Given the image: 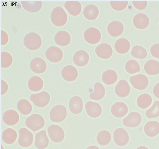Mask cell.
<instances>
[{"mask_svg":"<svg viewBox=\"0 0 159 149\" xmlns=\"http://www.w3.org/2000/svg\"><path fill=\"white\" fill-rule=\"evenodd\" d=\"M50 19L54 25L57 27H61L66 23L68 17L64 9L61 7L57 6L52 10Z\"/></svg>","mask_w":159,"mask_h":149,"instance_id":"cell-1","label":"cell"},{"mask_svg":"<svg viewBox=\"0 0 159 149\" xmlns=\"http://www.w3.org/2000/svg\"><path fill=\"white\" fill-rule=\"evenodd\" d=\"M23 43L25 46L30 50H36L41 47L42 41L41 37L38 34L30 32L24 37Z\"/></svg>","mask_w":159,"mask_h":149,"instance_id":"cell-2","label":"cell"},{"mask_svg":"<svg viewBox=\"0 0 159 149\" xmlns=\"http://www.w3.org/2000/svg\"><path fill=\"white\" fill-rule=\"evenodd\" d=\"M25 123L28 128L35 132L42 128L45 125V122L41 115L34 114L26 118Z\"/></svg>","mask_w":159,"mask_h":149,"instance_id":"cell-3","label":"cell"},{"mask_svg":"<svg viewBox=\"0 0 159 149\" xmlns=\"http://www.w3.org/2000/svg\"><path fill=\"white\" fill-rule=\"evenodd\" d=\"M66 115V109L64 106L61 105L54 106L50 112V119L53 122H61L65 119Z\"/></svg>","mask_w":159,"mask_h":149,"instance_id":"cell-4","label":"cell"},{"mask_svg":"<svg viewBox=\"0 0 159 149\" xmlns=\"http://www.w3.org/2000/svg\"><path fill=\"white\" fill-rule=\"evenodd\" d=\"M30 99L33 104L38 107H44L49 103L50 97L46 91H42L38 93H33L30 96Z\"/></svg>","mask_w":159,"mask_h":149,"instance_id":"cell-5","label":"cell"},{"mask_svg":"<svg viewBox=\"0 0 159 149\" xmlns=\"http://www.w3.org/2000/svg\"><path fill=\"white\" fill-rule=\"evenodd\" d=\"M48 132L51 140L55 142H61L65 137L63 129L57 125L52 124L50 125L48 129Z\"/></svg>","mask_w":159,"mask_h":149,"instance_id":"cell-6","label":"cell"},{"mask_svg":"<svg viewBox=\"0 0 159 149\" xmlns=\"http://www.w3.org/2000/svg\"><path fill=\"white\" fill-rule=\"evenodd\" d=\"M129 81L134 88L140 90L145 89L149 83L147 77L143 74H139L131 76L129 79Z\"/></svg>","mask_w":159,"mask_h":149,"instance_id":"cell-7","label":"cell"},{"mask_svg":"<svg viewBox=\"0 0 159 149\" xmlns=\"http://www.w3.org/2000/svg\"><path fill=\"white\" fill-rule=\"evenodd\" d=\"M84 38L89 43L94 44L99 42L101 40V35L99 30L94 27L87 29L84 34Z\"/></svg>","mask_w":159,"mask_h":149,"instance_id":"cell-8","label":"cell"},{"mask_svg":"<svg viewBox=\"0 0 159 149\" xmlns=\"http://www.w3.org/2000/svg\"><path fill=\"white\" fill-rule=\"evenodd\" d=\"M19 137L18 142L20 146L27 147L31 146L33 142L32 133L25 128H20L19 130Z\"/></svg>","mask_w":159,"mask_h":149,"instance_id":"cell-9","label":"cell"},{"mask_svg":"<svg viewBox=\"0 0 159 149\" xmlns=\"http://www.w3.org/2000/svg\"><path fill=\"white\" fill-rule=\"evenodd\" d=\"M47 59L53 63H57L60 61L63 56L61 50L55 46H51L48 48L45 52Z\"/></svg>","mask_w":159,"mask_h":149,"instance_id":"cell-10","label":"cell"},{"mask_svg":"<svg viewBox=\"0 0 159 149\" xmlns=\"http://www.w3.org/2000/svg\"><path fill=\"white\" fill-rule=\"evenodd\" d=\"M113 138L116 144L122 147L128 142L129 136L127 132L124 129L119 128L116 129L113 133Z\"/></svg>","mask_w":159,"mask_h":149,"instance_id":"cell-11","label":"cell"},{"mask_svg":"<svg viewBox=\"0 0 159 149\" xmlns=\"http://www.w3.org/2000/svg\"><path fill=\"white\" fill-rule=\"evenodd\" d=\"M140 114L136 112H130L123 120V124L128 127L133 128L139 125L142 121Z\"/></svg>","mask_w":159,"mask_h":149,"instance_id":"cell-12","label":"cell"},{"mask_svg":"<svg viewBox=\"0 0 159 149\" xmlns=\"http://www.w3.org/2000/svg\"><path fill=\"white\" fill-rule=\"evenodd\" d=\"M30 67L31 70L36 74L44 73L47 69V64L44 60L39 57L33 58L30 61Z\"/></svg>","mask_w":159,"mask_h":149,"instance_id":"cell-13","label":"cell"},{"mask_svg":"<svg viewBox=\"0 0 159 149\" xmlns=\"http://www.w3.org/2000/svg\"><path fill=\"white\" fill-rule=\"evenodd\" d=\"M78 72L74 66L69 65L64 67L61 71V74L65 80L71 82L75 80L78 76Z\"/></svg>","mask_w":159,"mask_h":149,"instance_id":"cell-14","label":"cell"},{"mask_svg":"<svg viewBox=\"0 0 159 149\" xmlns=\"http://www.w3.org/2000/svg\"><path fill=\"white\" fill-rule=\"evenodd\" d=\"M95 52L99 57L102 59H107L111 56L113 51L110 45L107 43H102L96 47Z\"/></svg>","mask_w":159,"mask_h":149,"instance_id":"cell-15","label":"cell"},{"mask_svg":"<svg viewBox=\"0 0 159 149\" xmlns=\"http://www.w3.org/2000/svg\"><path fill=\"white\" fill-rule=\"evenodd\" d=\"M2 120L6 124L12 126L17 123L19 120V116L15 111L10 109L5 111L2 115Z\"/></svg>","mask_w":159,"mask_h":149,"instance_id":"cell-16","label":"cell"},{"mask_svg":"<svg viewBox=\"0 0 159 149\" xmlns=\"http://www.w3.org/2000/svg\"><path fill=\"white\" fill-rule=\"evenodd\" d=\"M89 59L88 53L85 51L80 50L75 52L73 56V61L77 65L82 67L86 65Z\"/></svg>","mask_w":159,"mask_h":149,"instance_id":"cell-17","label":"cell"},{"mask_svg":"<svg viewBox=\"0 0 159 149\" xmlns=\"http://www.w3.org/2000/svg\"><path fill=\"white\" fill-rule=\"evenodd\" d=\"M123 24L120 22L114 20L110 22L108 25L107 30L109 34L113 37L121 35L124 31Z\"/></svg>","mask_w":159,"mask_h":149,"instance_id":"cell-18","label":"cell"},{"mask_svg":"<svg viewBox=\"0 0 159 149\" xmlns=\"http://www.w3.org/2000/svg\"><path fill=\"white\" fill-rule=\"evenodd\" d=\"M130 91V87L127 81L125 79L119 81L115 88L116 94L118 96L121 98L128 96Z\"/></svg>","mask_w":159,"mask_h":149,"instance_id":"cell-19","label":"cell"},{"mask_svg":"<svg viewBox=\"0 0 159 149\" xmlns=\"http://www.w3.org/2000/svg\"><path fill=\"white\" fill-rule=\"evenodd\" d=\"M134 25L137 29H143L146 28L149 23L148 16L144 13H139L134 16L133 20Z\"/></svg>","mask_w":159,"mask_h":149,"instance_id":"cell-20","label":"cell"},{"mask_svg":"<svg viewBox=\"0 0 159 149\" xmlns=\"http://www.w3.org/2000/svg\"><path fill=\"white\" fill-rule=\"evenodd\" d=\"M86 110L88 115L92 118H96L99 116L102 112L101 106L98 103L88 101L85 104Z\"/></svg>","mask_w":159,"mask_h":149,"instance_id":"cell-21","label":"cell"},{"mask_svg":"<svg viewBox=\"0 0 159 149\" xmlns=\"http://www.w3.org/2000/svg\"><path fill=\"white\" fill-rule=\"evenodd\" d=\"M128 107L124 102H117L112 106L111 111L114 116L117 118H121L125 116L127 113Z\"/></svg>","mask_w":159,"mask_h":149,"instance_id":"cell-22","label":"cell"},{"mask_svg":"<svg viewBox=\"0 0 159 149\" xmlns=\"http://www.w3.org/2000/svg\"><path fill=\"white\" fill-rule=\"evenodd\" d=\"M83 101L82 98L78 96L72 97L69 102V107L73 114H77L80 113L83 109Z\"/></svg>","mask_w":159,"mask_h":149,"instance_id":"cell-23","label":"cell"},{"mask_svg":"<svg viewBox=\"0 0 159 149\" xmlns=\"http://www.w3.org/2000/svg\"><path fill=\"white\" fill-rule=\"evenodd\" d=\"M49 140L46 131L42 130L37 133L35 137V145L38 149H44L48 146Z\"/></svg>","mask_w":159,"mask_h":149,"instance_id":"cell-24","label":"cell"},{"mask_svg":"<svg viewBox=\"0 0 159 149\" xmlns=\"http://www.w3.org/2000/svg\"><path fill=\"white\" fill-rule=\"evenodd\" d=\"M54 39L55 43L57 45L61 46H65L70 43L71 37L68 32L61 30L57 33Z\"/></svg>","mask_w":159,"mask_h":149,"instance_id":"cell-25","label":"cell"},{"mask_svg":"<svg viewBox=\"0 0 159 149\" xmlns=\"http://www.w3.org/2000/svg\"><path fill=\"white\" fill-rule=\"evenodd\" d=\"M145 134L149 137H154L159 133V123L156 121L147 122L144 127Z\"/></svg>","mask_w":159,"mask_h":149,"instance_id":"cell-26","label":"cell"},{"mask_svg":"<svg viewBox=\"0 0 159 149\" xmlns=\"http://www.w3.org/2000/svg\"><path fill=\"white\" fill-rule=\"evenodd\" d=\"M64 6L69 13L73 16L79 15L82 9L81 4L79 1H66L65 3Z\"/></svg>","mask_w":159,"mask_h":149,"instance_id":"cell-27","label":"cell"},{"mask_svg":"<svg viewBox=\"0 0 159 149\" xmlns=\"http://www.w3.org/2000/svg\"><path fill=\"white\" fill-rule=\"evenodd\" d=\"M130 43L129 40L125 38H121L117 40L115 43L114 47L116 51L120 54H125L129 51Z\"/></svg>","mask_w":159,"mask_h":149,"instance_id":"cell-28","label":"cell"},{"mask_svg":"<svg viewBox=\"0 0 159 149\" xmlns=\"http://www.w3.org/2000/svg\"><path fill=\"white\" fill-rule=\"evenodd\" d=\"M145 72L150 75H154L159 73V62L151 59L147 61L144 65Z\"/></svg>","mask_w":159,"mask_h":149,"instance_id":"cell-29","label":"cell"},{"mask_svg":"<svg viewBox=\"0 0 159 149\" xmlns=\"http://www.w3.org/2000/svg\"><path fill=\"white\" fill-rule=\"evenodd\" d=\"M43 86V82L40 77L34 76L30 78L28 82L29 89L33 92H37L41 90Z\"/></svg>","mask_w":159,"mask_h":149,"instance_id":"cell-30","label":"cell"},{"mask_svg":"<svg viewBox=\"0 0 159 149\" xmlns=\"http://www.w3.org/2000/svg\"><path fill=\"white\" fill-rule=\"evenodd\" d=\"M21 3L24 9L30 12H38L42 6V2L40 1H22Z\"/></svg>","mask_w":159,"mask_h":149,"instance_id":"cell-31","label":"cell"},{"mask_svg":"<svg viewBox=\"0 0 159 149\" xmlns=\"http://www.w3.org/2000/svg\"><path fill=\"white\" fill-rule=\"evenodd\" d=\"M99 12V9L96 6L93 4H89L84 8L83 14L87 19L94 20L98 17Z\"/></svg>","mask_w":159,"mask_h":149,"instance_id":"cell-32","label":"cell"},{"mask_svg":"<svg viewBox=\"0 0 159 149\" xmlns=\"http://www.w3.org/2000/svg\"><path fill=\"white\" fill-rule=\"evenodd\" d=\"M105 93V88L100 82L96 83L94 85V91L89 95L90 98L93 100H99L102 99Z\"/></svg>","mask_w":159,"mask_h":149,"instance_id":"cell-33","label":"cell"},{"mask_svg":"<svg viewBox=\"0 0 159 149\" xmlns=\"http://www.w3.org/2000/svg\"><path fill=\"white\" fill-rule=\"evenodd\" d=\"M17 137L16 131L11 128L4 130L2 133V138L3 141L7 144H11L16 141Z\"/></svg>","mask_w":159,"mask_h":149,"instance_id":"cell-34","label":"cell"},{"mask_svg":"<svg viewBox=\"0 0 159 149\" xmlns=\"http://www.w3.org/2000/svg\"><path fill=\"white\" fill-rule=\"evenodd\" d=\"M116 73L112 70L109 69L105 71L102 76L103 82L107 85H111L115 83L117 79Z\"/></svg>","mask_w":159,"mask_h":149,"instance_id":"cell-35","label":"cell"},{"mask_svg":"<svg viewBox=\"0 0 159 149\" xmlns=\"http://www.w3.org/2000/svg\"><path fill=\"white\" fill-rule=\"evenodd\" d=\"M152 102L151 96L148 93H143L139 95L137 99V104L139 108L145 109L150 106Z\"/></svg>","mask_w":159,"mask_h":149,"instance_id":"cell-36","label":"cell"},{"mask_svg":"<svg viewBox=\"0 0 159 149\" xmlns=\"http://www.w3.org/2000/svg\"><path fill=\"white\" fill-rule=\"evenodd\" d=\"M17 107L20 112L24 115H27L32 111V107L31 104L27 99H22L17 103Z\"/></svg>","mask_w":159,"mask_h":149,"instance_id":"cell-37","label":"cell"},{"mask_svg":"<svg viewBox=\"0 0 159 149\" xmlns=\"http://www.w3.org/2000/svg\"><path fill=\"white\" fill-rule=\"evenodd\" d=\"M111 139L110 133L108 131L103 130L100 131L97 136V141L98 143L102 146L108 144Z\"/></svg>","mask_w":159,"mask_h":149,"instance_id":"cell-38","label":"cell"},{"mask_svg":"<svg viewBox=\"0 0 159 149\" xmlns=\"http://www.w3.org/2000/svg\"><path fill=\"white\" fill-rule=\"evenodd\" d=\"M131 54L134 57L140 59L145 58L147 56V52L145 49L141 46L138 45L133 47Z\"/></svg>","mask_w":159,"mask_h":149,"instance_id":"cell-39","label":"cell"},{"mask_svg":"<svg viewBox=\"0 0 159 149\" xmlns=\"http://www.w3.org/2000/svg\"><path fill=\"white\" fill-rule=\"evenodd\" d=\"M125 69L129 73L133 74L140 71V65L136 61L131 59L128 61L125 65Z\"/></svg>","mask_w":159,"mask_h":149,"instance_id":"cell-40","label":"cell"},{"mask_svg":"<svg viewBox=\"0 0 159 149\" xmlns=\"http://www.w3.org/2000/svg\"><path fill=\"white\" fill-rule=\"evenodd\" d=\"M146 115L149 119L157 118L159 116V101H156L152 106L147 110L145 113Z\"/></svg>","mask_w":159,"mask_h":149,"instance_id":"cell-41","label":"cell"},{"mask_svg":"<svg viewBox=\"0 0 159 149\" xmlns=\"http://www.w3.org/2000/svg\"><path fill=\"white\" fill-rule=\"evenodd\" d=\"M13 58L8 52H2L1 53V67L3 68L9 67L11 65Z\"/></svg>","mask_w":159,"mask_h":149,"instance_id":"cell-42","label":"cell"},{"mask_svg":"<svg viewBox=\"0 0 159 149\" xmlns=\"http://www.w3.org/2000/svg\"><path fill=\"white\" fill-rule=\"evenodd\" d=\"M110 3L112 8L117 11H121L125 9L127 7L128 2L122 1H110Z\"/></svg>","mask_w":159,"mask_h":149,"instance_id":"cell-43","label":"cell"},{"mask_svg":"<svg viewBox=\"0 0 159 149\" xmlns=\"http://www.w3.org/2000/svg\"><path fill=\"white\" fill-rule=\"evenodd\" d=\"M134 6L137 9L142 10L144 9L147 6L148 2L147 1H132Z\"/></svg>","mask_w":159,"mask_h":149,"instance_id":"cell-44","label":"cell"},{"mask_svg":"<svg viewBox=\"0 0 159 149\" xmlns=\"http://www.w3.org/2000/svg\"><path fill=\"white\" fill-rule=\"evenodd\" d=\"M150 51L152 56L159 59V43L152 45L151 47Z\"/></svg>","mask_w":159,"mask_h":149,"instance_id":"cell-45","label":"cell"},{"mask_svg":"<svg viewBox=\"0 0 159 149\" xmlns=\"http://www.w3.org/2000/svg\"><path fill=\"white\" fill-rule=\"evenodd\" d=\"M9 40L8 36L7 33L2 30H1V45L6 44Z\"/></svg>","mask_w":159,"mask_h":149,"instance_id":"cell-46","label":"cell"},{"mask_svg":"<svg viewBox=\"0 0 159 149\" xmlns=\"http://www.w3.org/2000/svg\"><path fill=\"white\" fill-rule=\"evenodd\" d=\"M8 85L7 83L4 80H1V94H5L8 90Z\"/></svg>","mask_w":159,"mask_h":149,"instance_id":"cell-47","label":"cell"},{"mask_svg":"<svg viewBox=\"0 0 159 149\" xmlns=\"http://www.w3.org/2000/svg\"><path fill=\"white\" fill-rule=\"evenodd\" d=\"M153 92L155 97L159 99V82L157 83L154 86Z\"/></svg>","mask_w":159,"mask_h":149,"instance_id":"cell-48","label":"cell"},{"mask_svg":"<svg viewBox=\"0 0 159 149\" xmlns=\"http://www.w3.org/2000/svg\"><path fill=\"white\" fill-rule=\"evenodd\" d=\"M86 149H99V148L95 146L92 145L88 147Z\"/></svg>","mask_w":159,"mask_h":149,"instance_id":"cell-49","label":"cell"},{"mask_svg":"<svg viewBox=\"0 0 159 149\" xmlns=\"http://www.w3.org/2000/svg\"><path fill=\"white\" fill-rule=\"evenodd\" d=\"M136 149H149L146 146H142L138 147Z\"/></svg>","mask_w":159,"mask_h":149,"instance_id":"cell-50","label":"cell"},{"mask_svg":"<svg viewBox=\"0 0 159 149\" xmlns=\"http://www.w3.org/2000/svg\"><path fill=\"white\" fill-rule=\"evenodd\" d=\"M1 146H2L1 147V148H2L1 149H4L3 147V146H2V145H1Z\"/></svg>","mask_w":159,"mask_h":149,"instance_id":"cell-51","label":"cell"}]
</instances>
